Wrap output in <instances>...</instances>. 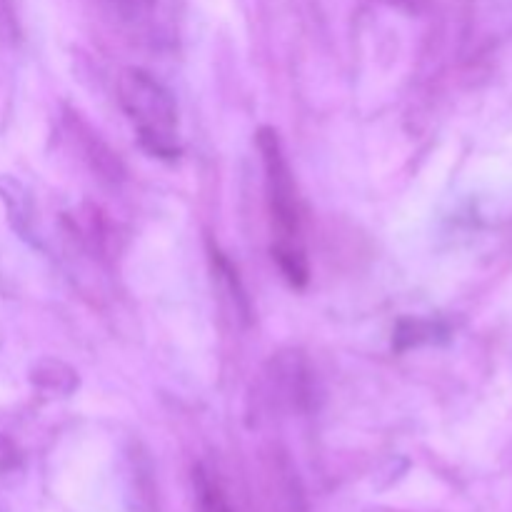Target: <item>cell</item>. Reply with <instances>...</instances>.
Listing matches in <instances>:
<instances>
[{
  "label": "cell",
  "instance_id": "30bf717a",
  "mask_svg": "<svg viewBox=\"0 0 512 512\" xmlns=\"http://www.w3.org/2000/svg\"><path fill=\"white\" fill-rule=\"evenodd\" d=\"M15 33H18V23H15L13 3L0 0V38H15Z\"/></svg>",
  "mask_w": 512,
  "mask_h": 512
},
{
  "label": "cell",
  "instance_id": "9c48e42d",
  "mask_svg": "<svg viewBox=\"0 0 512 512\" xmlns=\"http://www.w3.org/2000/svg\"><path fill=\"white\" fill-rule=\"evenodd\" d=\"M110 8L115 10V15L128 23H135V20H143L145 15H150L155 0H108Z\"/></svg>",
  "mask_w": 512,
  "mask_h": 512
},
{
  "label": "cell",
  "instance_id": "5b68a950",
  "mask_svg": "<svg viewBox=\"0 0 512 512\" xmlns=\"http://www.w3.org/2000/svg\"><path fill=\"white\" fill-rule=\"evenodd\" d=\"M0 200H3L5 215L15 233L23 240L33 238L35 230V200L30 190L20 180L10 175H0Z\"/></svg>",
  "mask_w": 512,
  "mask_h": 512
},
{
  "label": "cell",
  "instance_id": "8fae6325",
  "mask_svg": "<svg viewBox=\"0 0 512 512\" xmlns=\"http://www.w3.org/2000/svg\"><path fill=\"white\" fill-rule=\"evenodd\" d=\"M13 463H15L13 443H10L8 438H3V435H0V470L10 468V465H13Z\"/></svg>",
  "mask_w": 512,
  "mask_h": 512
},
{
  "label": "cell",
  "instance_id": "52a82bcc",
  "mask_svg": "<svg viewBox=\"0 0 512 512\" xmlns=\"http://www.w3.org/2000/svg\"><path fill=\"white\" fill-rule=\"evenodd\" d=\"M440 335H445V328L440 323H435V320L403 318L398 325H395L393 348L398 350V353H405V350L435 343Z\"/></svg>",
  "mask_w": 512,
  "mask_h": 512
},
{
  "label": "cell",
  "instance_id": "7a4b0ae2",
  "mask_svg": "<svg viewBox=\"0 0 512 512\" xmlns=\"http://www.w3.org/2000/svg\"><path fill=\"white\" fill-rule=\"evenodd\" d=\"M118 103L150 155L175 160L180 155L178 103L155 75L125 68L118 78Z\"/></svg>",
  "mask_w": 512,
  "mask_h": 512
},
{
  "label": "cell",
  "instance_id": "ba28073f",
  "mask_svg": "<svg viewBox=\"0 0 512 512\" xmlns=\"http://www.w3.org/2000/svg\"><path fill=\"white\" fill-rule=\"evenodd\" d=\"M210 260H213V273H215V280L220 283V290H225L228 298L233 300L235 310H238L243 318H248L250 305H248V298H245L243 283H240L238 278V270L233 268V263H230L218 248H210Z\"/></svg>",
  "mask_w": 512,
  "mask_h": 512
},
{
  "label": "cell",
  "instance_id": "3957f363",
  "mask_svg": "<svg viewBox=\"0 0 512 512\" xmlns=\"http://www.w3.org/2000/svg\"><path fill=\"white\" fill-rule=\"evenodd\" d=\"M268 383L270 395L278 403L298 410L313 403V378H310L308 363L300 358V353H280L278 358H273Z\"/></svg>",
  "mask_w": 512,
  "mask_h": 512
},
{
  "label": "cell",
  "instance_id": "277c9868",
  "mask_svg": "<svg viewBox=\"0 0 512 512\" xmlns=\"http://www.w3.org/2000/svg\"><path fill=\"white\" fill-rule=\"evenodd\" d=\"M70 130H73V143H78L80 158L88 163L95 178L105 185H120L125 180V165L120 155L80 118H70Z\"/></svg>",
  "mask_w": 512,
  "mask_h": 512
},
{
  "label": "cell",
  "instance_id": "6da1fadb",
  "mask_svg": "<svg viewBox=\"0 0 512 512\" xmlns=\"http://www.w3.org/2000/svg\"><path fill=\"white\" fill-rule=\"evenodd\" d=\"M258 150L265 173V203H268L270 230H273V260L293 288H305L310 280L308 253L303 238V205L298 183L285 158L283 143L275 128L258 130Z\"/></svg>",
  "mask_w": 512,
  "mask_h": 512
},
{
  "label": "cell",
  "instance_id": "8992f818",
  "mask_svg": "<svg viewBox=\"0 0 512 512\" xmlns=\"http://www.w3.org/2000/svg\"><path fill=\"white\" fill-rule=\"evenodd\" d=\"M30 380H33L35 388L50 395H70L78 388V373L70 365L60 363V360H43V363H38L33 368Z\"/></svg>",
  "mask_w": 512,
  "mask_h": 512
}]
</instances>
